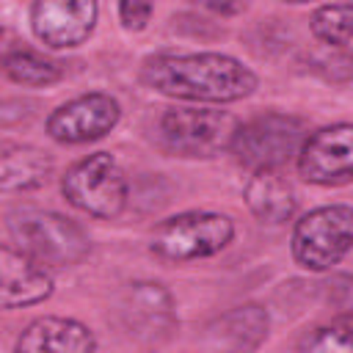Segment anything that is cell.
<instances>
[{"instance_id": "1", "label": "cell", "mask_w": 353, "mask_h": 353, "mask_svg": "<svg viewBox=\"0 0 353 353\" xmlns=\"http://www.w3.org/2000/svg\"><path fill=\"white\" fill-rule=\"evenodd\" d=\"M141 83L188 102H237L256 91V74L223 52H154L141 63Z\"/></svg>"}, {"instance_id": "2", "label": "cell", "mask_w": 353, "mask_h": 353, "mask_svg": "<svg viewBox=\"0 0 353 353\" xmlns=\"http://www.w3.org/2000/svg\"><path fill=\"white\" fill-rule=\"evenodd\" d=\"M8 232L17 248H22L28 256H33L39 265L50 270L74 268L91 251L83 226L52 210H17L8 218Z\"/></svg>"}, {"instance_id": "3", "label": "cell", "mask_w": 353, "mask_h": 353, "mask_svg": "<svg viewBox=\"0 0 353 353\" xmlns=\"http://www.w3.org/2000/svg\"><path fill=\"white\" fill-rule=\"evenodd\" d=\"M237 119L212 108H168L157 119L154 141L165 154L204 160L229 149Z\"/></svg>"}, {"instance_id": "4", "label": "cell", "mask_w": 353, "mask_h": 353, "mask_svg": "<svg viewBox=\"0 0 353 353\" xmlns=\"http://www.w3.org/2000/svg\"><path fill=\"white\" fill-rule=\"evenodd\" d=\"M234 240V223L223 212L190 210L165 218L149 240V251L163 262H196L221 254Z\"/></svg>"}, {"instance_id": "5", "label": "cell", "mask_w": 353, "mask_h": 353, "mask_svg": "<svg viewBox=\"0 0 353 353\" xmlns=\"http://www.w3.org/2000/svg\"><path fill=\"white\" fill-rule=\"evenodd\" d=\"M306 135L309 132H306L303 119H298L292 113L268 110L262 116L248 119L245 124H237L229 152L248 171L281 168L298 154Z\"/></svg>"}, {"instance_id": "6", "label": "cell", "mask_w": 353, "mask_h": 353, "mask_svg": "<svg viewBox=\"0 0 353 353\" xmlns=\"http://www.w3.org/2000/svg\"><path fill=\"white\" fill-rule=\"evenodd\" d=\"M61 193L74 210L91 218H116L127 207L130 185L113 154L94 152L66 168Z\"/></svg>"}, {"instance_id": "7", "label": "cell", "mask_w": 353, "mask_h": 353, "mask_svg": "<svg viewBox=\"0 0 353 353\" xmlns=\"http://www.w3.org/2000/svg\"><path fill=\"white\" fill-rule=\"evenodd\" d=\"M347 204H325L306 212L292 229V256L303 270L323 273L339 265L353 243Z\"/></svg>"}, {"instance_id": "8", "label": "cell", "mask_w": 353, "mask_h": 353, "mask_svg": "<svg viewBox=\"0 0 353 353\" xmlns=\"http://www.w3.org/2000/svg\"><path fill=\"white\" fill-rule=\"evenodd\" d=\"M298 171L306 182L323 188H342L353 179V127L339 121L303 138L298 154Z\"/></svg>"}, {"instance_id": "9", "label": "cell", "mask_w": 353, "mask_h": 353, "mask_svg": "<svg viewBox=\"0 0 353 353\" xmlns=\"http://www.w3.org/2000/svg\"><path fill=\"white\" fill-rule=\"evenodd\" d=\"M121 119V105L105 91L80 94L47 116V135L58 143H88L105 138Z\"/></svg>"}, {"instance_id": "10", "label": "cell", "mask_w": 353, "mask_h": 353, "mask_svg": "<svg viewBox=\"0 0 353 353\" xmlns=\"http://www.w3.org/2000/svg\"><path fill=\"white\" fill-rule=\"evenodd\" d=\"M119 317H121L124 331L141 342H163L179 325L174 298L157 281L127 284L119 301Z\"/></svg>"}, {"instance_id": "11", "label": "cell", "mask_w": 353, "mask_h": 353, "mask_svg": "<svg viewBox=\"0 0 353 353\" xmlns=\"http://www.w3.org/2000/svg\"><path fill=\"white\" fill-rule=\"evenodd\" d=\"M99 0H33V36L50 50H72L88 41L97 28Z\"/></svg>"}, {"instance_id": "12", "label": "cell", "mask_w": 353, "mask_h": 353, "mask_svg": "<svg viewBox=\"0 0 353 353\" xmlns=\"http://www.w3.org/2000/svg\"><path fill=\"white\" fill-rule=\"evenodd\" d=\"M55 290L50 268L39 265L22 248L0 243V312L44 303Z\"/></svg>"}, {"instance_id": "13", "label": "cell", "mask_w": 353, "mask_h": 353, "mask_svg": "<svg viewBox=\"0 0 353 353\" xmlns=\"http://www.w3.org/2000/svg\"><path fill=\"white\" fill-rule=\"evenodd\" d=\"M19 353H41V350H55V353H91L97 350V336L94 331L74 320V317H36L33 323L25 325L19 334L17 345Z\"/></svg>"}, {"instance_id": "14", "label": "cell", "mask_w": 353, "mask_h": 353, "mask_svg": "<svg viewBox=\"0 0 353 353\" xmlns=\"http://www.w3.org/2000/svg\"><path fill=\"white\" fill-rule=\"evenodd\" d=\"M243 196H245V204L254 212V218H259L262 223H270V226L287 223L295 215V207H298L295 190L284 179L281 168H256V171H251Z\"/></svg>"}, {"instance_id": "15", "label": "cell", "mask_w": 353, "mask_h": 353, "mask_svg": "<svg viewBox=\"0 0 353 353\" xmlns=\"http://www.w3.org/2000/svg\"><path fill=\"white\" fill-rule=\"evenodd\" d=\"M0 69L19 85H52L63 77L58 61L47 58L44 52L28 47L11 28H0Z\"/></svg>"}, {"instance_id": "16", "label": "cell", "mask_w": 353, "mask_h": 353, "mask_svg": "<svg viewBox=\"0 0 353 353\" xmlns=\"http://www.w3.org/2000/svg\"><path fill=\"white\" fill-rule=\"evenodd\" d=\"M52 157L30 143H0V193H28L47 185Z\"/></svg>"}, {"instance_id": "17", "label": "cell", "mask_w": 353, "mask_h": 353, "mask_svg": "<svg viewBox=\"0 0 353 353\" xmlns=\"http://www.w3.org/2000/svg\"><path fill=\"white\" fill-rule=\"evenodd\" d=\"M270 328V317L259 303H243L210 323V336L221 347L232 350H254L265 342Z\"/></svg>"}, {"instance_id": "18", "label": "cell", "mask_w": 353, "mask_h": 353, "mask_svg": "<svg viewBox=\"0 0 353 353\" xmlns=\"http://www.w3.org/2000/svg\"><path fill=\"white\" fill-rule=\"evenodd\" d=\"M350 19H353L350 3H331V6L317 8L312 14L309 25H312L314 39H320L323 44L347 50L350 47Z\"/></svg>"}, {"instance_id": "19", "label": "cell", "mask_w": 353, "mask_h": 353, "mask_svg": "<svg viewBox=\"0 0 353 353\" xmlns=\"http://www.w3.org/2000/svg\"><path fill=\"white\" fill-rule=\"evenodd\" d=\"M353 320L350 314H342L336 320H331L328 325H317L312 331H306L298 342V350H320V353H328V350H339V353H350L353 347Z\"/></svg>"}, {"instance_id": "20", "label": "cell", "mask_w": 353, "mask_h": 353, "mask_svg": "<svg viewBox=\"0 0 353 353\" xmlns=\"http://www.w3.org/2000/svg\"><path fill=\"white\" fill-rule=\"evenodd\" d=\"M119 3V22L127 30H143L152 19L154 0H116Z\"/></svg>"}, {"instance_id": "21", "label": "cell", "mask_w": 353, "mask_h": 353, "mask_svg": "<svg viewBox=\"0 0 353 353\" xmlns=\"http://www.w3.org/2000/svg\"><path fill=\"white\" fill-rule=\"evenodd\" d=\"M210 11H215V14H223V17H229V14H237V11H243V6H245V0H201Z\"/></svg>"}, {"instance_id": "22", "label": "cell", "mask_w": 353, "mask_h": 353, "mask_svg": "<svg viewBox=\"0 0 353 353\" xmlns=\"http://www.w3.org/2000/svg\"><path fill=\"white\" fill-rule=\"evenodd\" d=\"M284 3H292V6H298V3H312V0H284Z\"/></svg>"}]
</instances>
